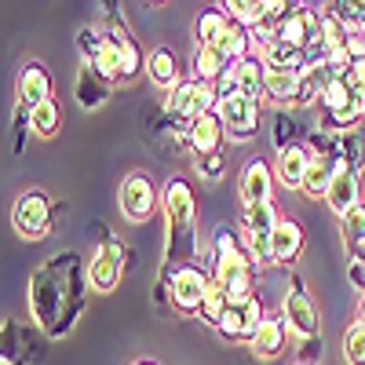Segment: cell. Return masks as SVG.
I'll use <instances>...</instances> for the list:
<instances>
[{"mask_svg": "<svg viewBox=\"0 0 365 365\" xmlns=\"http://www.w3.org/2000/svg\"><path fill=\"white\" fill-rule=\"evenodd\" d=\"M81 259L73 252L55 256L51 263H44L34 282H29V307H34V318L41 322V329L48 336H63L70 332L73 318L81 314Z\"/></svg>", "mask_w": 365, "mask_h": 365, "instance_id": "obj_1", "label": "cell"}, {"mask_svg": "<svg viewBox=\"0 0 365 365\" xmlns=\"http://www.w3.org/2000/svg\"><path fill=\"white\" fill-rule=\"evenodd\" d=\"M216 285L230 296V303H241L249 296V259L241 256V245L230 230L216 234Z\"/></svg>", "mask_w": 365, "mask_h": 365, "instance_id": "obj_2", "label": "cell"}, {"mask_svg": "<svg viewBox=\"0 0 365 365\" xmlns=\"http://www.w3.org/2000/svg\"><path fill=\"white\" fill-rule=\"evenodd\" d=\"M212 103H220V96H216V88H212L208 81H182V84L172 88V96H168V113L175 120H182L187 132H190V125L212 110Z\"/></svg>", "mask_w": 365, "mask_h": 365, "instance_id": "obj_3", "label": "cell"}, {"mask_svg": "<svg viewBox=\"0 0 365 365\" xmlns=\"http://www.w3.org/2000/svg\"><path fill=\"white\" fill-rule=\"evenodd\" d=\"M267 88V66L259 63V58H241V63H234L220 81H216V96L220 99H230V96H245V99H256L263 96Z\"/></svg>", "mask_w": 365, "mask_h": 365, "instance_id": "obj_4", "label": "cell"}, {"mask_svg": "<svg viewBox=\"0 0 365 365\" xmlns=\"http://www.w3.org/2000/svg\"><path fill=\"white\" fill-rule=\"evenodd\" d=\"M216 117L227 135L234 139H252L256 135V125H259V103L256 99H245V96H230V99H220L216 103Z\"/></svg>", "mask_w": 365, "mask_h": 365, "instance_id": "obj_5", "label": "cell"}, {"mask_svg": "<svg viewBox=\"0 0 365 365\" xmlns=\"http://www.w3.org/2000/svg\"><path fill=\"white\" fill-rule=\"evenodd\" d=\"M322 103L332 113V120L347 128V125H354V120L365 113V91L351 88L347 81H329L325 91H322Z\"/></svg>", "mask_w": 365, "mask_h": 365, "instance_id": "obj_6", "label": "cell"}, {"mask_svg": "<svg viewBox=\"0 0 365 365\" xmlns=\"http://www.w3.org/2000/svg\"><path fill=\"white\" fill-rule=\"evenodd\" d=\"M11 223H15V230H19L22 237L37 241V237L48 230V223H51V208H48V197H44V194H37V190L22 194V197L15 201Z\"/></svg>", "mask_w": 365, "mask_h": 365, "instance_id": "obj_7", "label": "cell"}, {"mask_svg": "<svg viewBox=\"0 0 365 365\" xmlns=\"http://www.w3.org/2000/svg\"><path fill=\"white\" fill-rule=\"evenodd\" d=\"M120 267H125V249H120L113 237H106L88 263V278L99 292H113L117 282H120Z\"/></svg>", "mask_w": 365, "mask_h": 365, "instance_id": "obj_8", "label": "cell"}, {"mask_svg": "<svg viewBox=\"0 0 365 365\" xmlns=\"http://www.w3.org/2000/svg\"><path fill=\"white\" fill-rule=\"evenodd\" d=\"M208 289H212V285H208V278H205L197 267H179L175 278H172V303H175L182 314L201 311Z\"/></svg>", "mask_w": 365, "mask_h": 365, "instance_id": "obj_9", "label": "cell"}, {"mask_svg": "<svg viewBox=\"0 0 365 365\" xmlns=\"http://www.w3.org/2000/svg\"><path fill=\"white\" fill-rule=\"evenodd\" d=\"M120 212H125L132 223L150 220V212H154V182L146 175H128L120 182Z\"/></svg>", "mask_w": 365, "mask_h": 365, "instance_id": "obj_10", "label": "cell"}, {"mask_svg": "<svg viewBox=\"0 0 365 365\" xmlns=\"http://www.w3.org/2000/svg\"><path fill=\"white\" fill-rule=\"evenodd\" d=\"M285 329H292L303 340H311L318 332V311H314V303L307 299L303 289H292L285 296Z\"/></svg>", "mask_w": 365, "mask_h": 365, "instance_id": "obj_11", "label": "cell"}, {"mask_svg": "<svg viewBox=\"0 0 365 365\" xmlns=\"http://www.w3.org/2000/svg\"><path fill=\"white\" fill-rule=\"evenodd\" d=\"M325 201H329L332 212H340V216H347L351 208H358V172H354L347 161H340L336 175H332V187H329V194H325Z\"/></svg>", "mask_w": 365, "mask_h": 365, "instance_id": "obj_12", "label": "cell"}, {"mask_svg": "<svg viewBox=\"0 0 365 365\" xmlns=\"http://www.w3.org/2000/svg\"><path fill=\"white\" fill-rule=\"evenodd\" d=\"M263 66H267V73H307L311 70L307 55L285 41H274L263 48Z\"/></svg>", "mask_w": 365, "mask_h": 365, "instance_id": "obj_13", "label": "cell"}, {"mask_svg": "<svg viewBox=\"0 0 365 365\" xmlns=\"http://www.w3.org/2000/svg\"><path fill=\"white\" fill-rule=\"evenodd\" d=\"M241 201H245V208H252V205H274L270 201V168L263 161H252L245 168V175H241Z\"/></svg>", "mask_w": 365, "mask_h": 365, "instance_id": "obj_14", "label": "cell"}, {"mask_svg": "<svg viewBox=\"0 0 365 365\" xmlns=\"http://www.w3.org/2000/svg\"><path fill=\"white\" fill-rule=\"evenodd\" d=\"M165 201H168L172 230H179V227H187V230H190V227H194V194H190L187 182H182V179H172Z\"/></svg>", "mask_w": 365, "mask_h": 365, "instance_id": "obj_15", "label": "cell"}, {"mask_svg": "<svg viewBox=\"0 0 365 365\" xmlns=\"http://www.w3.org/2000/svg\"><path fill=\"white\" fill-rule=\"evenodd\" d=\"M19 96H22V103H26L29 110L41 106V103H48V96H51V81H48V73H44L41 63H29V66L19 73Z\"/></svg>", "mask_w": 365, "mask_h": 365, "instance_id": "obj_16", "label": "cell"}, {"mask_svg": "<svg viewBox=\"0 0 365 365\" xmlns=\"http://www.w3.org/2000/svg\"><path fill=\"white\" fill-rule=\"evenodd\" d=\"M340 168V158L336 154H318L307 168V179H303V190H307L311 197H325L329 187H332V175H336Z\"/></svg>", "mask_w": 365, "mask_h": 365, "instance_id": "obj_17", "label": "cell"}, {"mask_svg": "<svg viewBox=\"0 0 365 365\" xmlns=\"http://www.w3.org/2000/svg\"><path fill=\"white\" fill-rule=\"evenodd\" d=\"M311 161H314V158H311L303 146H285L282 158H278V179L285 182V187H303Z\"/></svg>", "mask_w": 365, "mask_h": 365, "instance_id": "obj_18", "label": "cell"}, {"mask_svg": "<svg viewBox=\"0 0 365 365\" xmlns=\"http://www.w3.org/2000/svg\"><path fill=\"white\" fill-rule=\"evenodd\" d=\"M249 344L256 358H274L285 347V318H263V325L256 329V336Z\"/></svg>", "mask_w": 365, "mask_h": 365, "instance_id": "obj_19", "label": "cell"}, {"mask_svg": "<svg viewBox=\"0 0 365 365\" xmlns=\"http://www.w3.org/2000/svg\"><path fill=\"white\" fill-rule=\"evenodd\" d=\"M220 135H223V125H220V117H212V113L197 117L194 125H190V132H187L190 146L197 150L201 158H208V154H216V150H220Z\"/></svg>", "mask_w": 365, "mask_h": 365, "instance_id": "obj_20", "label": "cell"}, {"mask_svg": "<svg viewBox=\"0 0 365 365\" xmlns=\"http://www.w3.org/2000/svg\"><path fill=\"white\" fill-rule=\"evenodd\" d=\"M263 96L274 103H303V73H267Z\"/></svg>", "mask_w": 365, "mask_h": 365, "instance_id": "obj_21", "label": "cell"}, {"mask_svg": "<svg viewBox=\"0 0 365 365\" xmlns=\"http://www.w3.org/2000/svg\"><path fill=\"white\" fill-rule=\"evenodd\" d=\"M274 259L278 263H289V259H296L299 256V249H303V230L296 227V223H289V220H278V227H274Z\"/></svg>", "mask_w": 365, "mask_h": 365, "instance_id": "obj_22", "label": "cell"}, {"mask_svg": "<svg viewBox=\"0 0 365 365\" xmlns=\"http://www.w3.org/2000/svg\"><path fill=\"white\" fill-rule=\"evenodd\" d=\"M212 48H216L227 63H241V58H245V48H249V29L234 22V26H227V34L212 44Z\"/></svg>", "mask_w": 365, "mask_h": 365, "instance_id": "obj_23", "label": "cell"}, {"mask_svg": "<svg viewBox=\"0 0 365 365\" xmlns=\"http://www.w3.org/2000/svg\"><path fill=\"white\" fill-rule=\"evenodd\" d=\"M77 99H81V106H103L106 103V84H103V77L91 70V66H84L81 70V81H77Z\"/></svg>", "mask_w": 365, "mask_h": 365, "instance_id": "obj_24", "label": "cell"}, {"mask_svg": "<svg viewBox=\"0 0 365 365\" xmlns=\"http://www.w3.org/2000/svg\"><path fill=\"white\" fill-rule=\"evenodd\" d=\"M146 73L154 84H165V88H175V55L168 48H158L154 55L146 58Z\"/></svg>", "mask_w": 365, "mask_h": 365, "instance_id": "obj_25", "label": "cell"}, {"mask_svg": "<svg viewBox=\"0 0 365 365\" xmlns=\"http://www.w3.org/2000/svg\"><path fill=\"white\" fill-rule=\"evenodd\" d=\"M329 15L336 19V22L347 29V34L354 37L358 29H365V0H336Z\"/></svg>", "mask_w": 365, "mask_h": 365, "instance_id": "obj_26", "label": "cell"}, {"mask_svg": "<svg viewBox=\"0 0 365 365\" xmlns=\"http://www.w3.org/2000/svg\"><path fill=\"white\" fill-rule=\"evenodd\" d=\"M227 70H230L227 58H223L216 48H212V44H201V51H197V77L212 84V81H220Z\"/></svg>", "mask_w": 365, "mask_h": 365, "instance_id": "obj_27", "label": "cell"}, {"mask_svg": "<svg viewBox=\"0 0 365 365\" xmlns=\"http://www.w3.org/2000/svg\"><path fill=\"white\" fill-rule=\"evenodd\" d=\"M344 237H347V245H351L354 252L365 256V208H361V205L351 208L347 216H344Z\"/></svg>", "mask_w": 365, "mask_h": 365, "instance_id": "obj_28", "label": "cell"}, {"mask_svg": "<svg viewBox=\"0 0 365 365\" xmlns=\"http://www.w3.org/2000/svg\"><path fill=\"white\" fill-rule=\"evenodd\" d=\"M227 15L223 11H205L201 19H197V41L201 44H216L223 34H227Z\"/></svg>", "mask_w": 365, "mask_h": 365, "instance_id": "obj_29", "label": "cell"}, {"mask_svg": "<svg viewBox=\"0 0 365 365\" xmlns=\"http://www.w3.org/2000/svg\"><path fill=\"white\" fill-rule=\"evenodd\" d=\"M29 128H34L37 135H55V128H58V110H55L51 99L29 110Z\"/></svg>", "mask_w": 365, "mask_h": 365, "instance_id": "obj_30", "label": "cell"}, {"mask_svg": "<svg viewBox=\"0 0 365 365\" xmlns=\"http://www.w3.org/2000/svg\"><path fill=\"white\" fill-rule=\"evenodd\" d=\"M245 227H249V234H274V227H278V220H274V205L245 208Z\"/></svg>", "mask_w": 365, "mask_h": 365, "instance_id": "obj_31", "label": "cell"}, {"mask_svg": "<svg viewBox=\"0 0 365 365\" xmlns=\"http://www.w3.org/2000/svg\"><path fill=\"white\" fill-rule=\"evenodd\" d=\"M227 311H230V296H227L220 285H212V289H208V296H205V303H201V318L220 325Z\"/></svg>", "mask_w": 365, "mask_h": 365, "instance_id": "obj_32", "label": "cell"}, {"mask_svg": "<svg viewBox=\"0 0 365 365\" xmlns=\"http://www.w3.org/2000/svg\"><path fill=\"white\" fill-rule=\"evenodd\" d=\"M344 354L351 365H365V322H354L344 336Z\"/></svg>", "mask_w": 365, "mask_h": 365, "instance_id": "obj_33", "label": "cell"}, {"mask_svg": "<svg viewBox=\"0 0 365 365\" xmlns=\"http://www.w3.org/2000/svg\"><path fill=\"white\" fill-rule=\"evenodd\" d=\"M110 37L117 41V48H120V58H125V77H132V73L139 70V48H135V41L125 34V29H110Z\"/></svg>", "mask_w": 365, "mask_h": 365, "instance_id": "obj_34", "label": "cell"}, {"mask_svg": "<svg viewBox=\"0 0 365 365\" xmlns=\"http://www.w3.org/2000/svg\"><path fill=\"white\" fill-rule=\"evenodd\" d=\"M344 150H347V165H351V168H354V165L361 168V161H365V154H361V150H365V139H361V132H358V135L351 132V135L344 139Z\"/></svg>", "mask_w": 365, "mask_h": 365, "instance_id": "obj_35", "label": "cell"}, {"mask_svg": "<svg viewBox=\"0 0 365 365\" xmlns=\"http://www.w3.org/2000/svg\"><path fill=\"white\" fill-rule=\"evenodd\" d=\"M197 168H201V175H220L223 172V158L220 154H208V158L197 161Z\"/></svg>", "mask_w": 365, "mask_h": 365, "instance_id": "obj_36", "label": "cell"}, {"mask_svg": "<svg viewBox=\"0 0 365 365\" xmlns=\"http://www.w3.org/2000/svg\"><path fill=\"white\" fill-rule=\"evenodd\" d=\"M351 282H354L358 289H365V259H361V256L351 259Z\"/></svg>", "mask_w": 365, "mask_h": 365, "instance_id": "obj_37", "label": "cell"}, {"mask_svg": "<svg viewBox=\"0 0 365 365\" xmlns=\"http://www.w3.org/2000/svg\"><path fill=\"white\" fill-rule=\"evenodd\" d=\"M135 365H154V361H135Z\"/></svg>", "mask_w": 365, "mask_h": 365, "instance_id": "obj_38", "label": "cell"}, {"mask_svg": "<svg viewBox=\"0 0 365 365\" xmlns=\"http://www.w3.org/2000/svg\"><path fill=\"white\" fill-rule=\"evenodd\" d=\"M361 322H365V307H361Z\"/></svg>", "mask_w": 365, "mask_h": 365, "instance_id": "obj_39", "label": "cell"}]
</instances>
